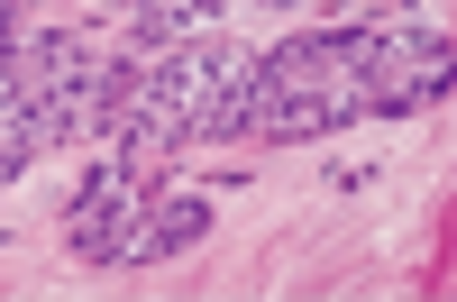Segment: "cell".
Instances as JSON below:
<instances>
[{"label": "cell", "instance_id": "6da1fadb", "mask_svg": "<svg viewBox=\"0 0 457 302\" xmlns=\"http://www.w3.org/2000/svg\"><path fill=\"white\" fill-rule=\"evenodd\" d=\"M448 83H457V37L430 19L320 28V37H293V46L256 55L238 138L302 147V138H338L357 120H411V110L448 101Z\"/></svg>", "mask_w": 457, "mask_h": 302}, {"label": "cell", "instance_id": "7a4b0ae2", "mask_svg": "<svg viewBox=\"0 0 457 302\" xmlns=\"http://www.w3.org/2000/svg\"><path fill=\"white\" fill-rule=\"evenodd\" d=\"M247 73L256 55L228 46V37H174L156 55H120L110 64V101H101V147L120 156H183V147H220L238 138V110H247Z\"/></svg>", "mask_w": 457, "mask_h": 302}, {"label": "cell", "instance_id": "3957f363", "mask_svg": "<svg viewBox=\"0 0 457 302\" xmlns=\"http://www.w3.org/2000/svg\"><path fill=\"white\" fill-rule=\"evenodd\" d=\"M146 211H156L146 202V156L101 147V165L83 174V193H73V211H64V247L83 256V266H129Z\"/></svg>", "mask_w": 457, "mask_h": 302}, {"label": "cell", "instance_id": "277c9868", "mask_svg": "<svg viewBox=\"0 0 457 302\" xmlns=\"http://www.w3.org/2000/svg\"><path fill=\"white\" fill-rule=\"evenodd\" d=\"M146 220H156V230H137V256H129V266H156V256H183V247H193V239L211 230V202H202V193H174V202H156Z\"/></svg>", "mask_w": 457, "mask_h": 302}, {"label": "cell", "instance_id": "5b68a950", "mask_svg": "<svg viewBox=\"0 0 457 302\" xmlns=\"http://www.w3.org/2000/svg\"><path fill=\"white\" fill-rule=\"evenodd\" d=\"M220 10V0H129V55H156V46H174V37L183 28H193V19H211Z\"/></svg>", "mask_w": 457, "mask_h": 302}, {"label": "cell", "instance_id": "8992f818", "mask_svg": "<svg viewBox=\"0 0 457 302\" xmlns=\"http://www.w3.org/2000/svg\"><path fill=\"white\" fill-rule=\"evenodd\" d=\"M19 37H28V28H19V0H0V55H10Z\"/></svg>", "mask_w": 457, "mask_h": 302}, {"label": "cell", "instance_id": "52a82bcc", "mask_svg": "<svg viewBox=\"0 0 457 302\" xmlns=\"http://www.w3.org/2000/svg\"><path fill=\"white\" fill-rule=\"evenodd\" d=\"M0 183H10V174H0Z\"/></svg>", "mask_w": 457, "mask_h": 302}]
</instances>
